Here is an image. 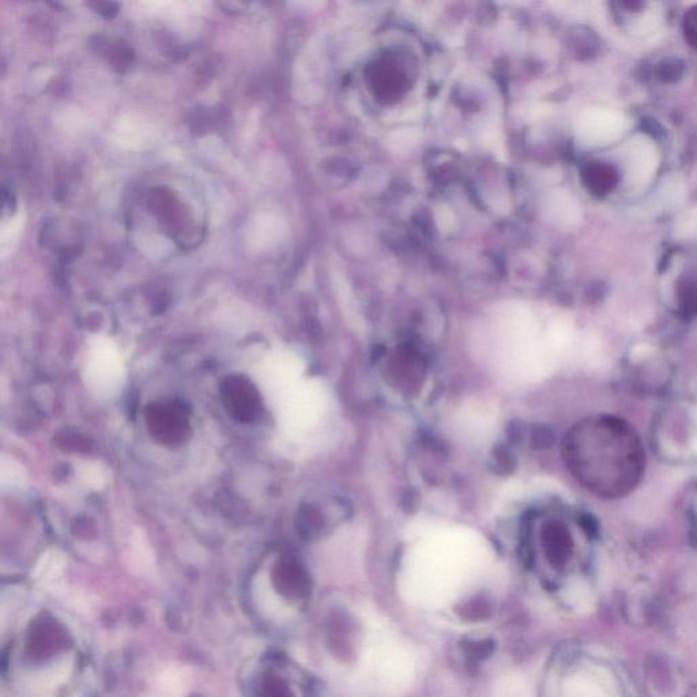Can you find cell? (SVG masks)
<instances>
[{
	"instance_id": "obj_6",
	"label": "cell",
	"mask_w": 697,
	"mask_h": 697,
	"mask_svg": "<svg viewBox=\"0 0 697 697\" xmlns=\"http://www.w3.org/2000/svg\"><path fill=\"white\" fill-rule=\"evenodd\" d=\"M418 134L412 128H401L388 138V146L395 153L410 152L418 143Z\"/></svg>"
},
{
	"instance_id": "obj_5",
	"label": "cell",
	"mask_w": 697,
	"mask_h": 697,
	"mask_svg": "<svg viewBox=\"0 0 697 697\" xmlns=\"http://www.w3.org/2000/svg\"><path fill=\"white\" fill-rule=\"evenodd\" d=\"M545 210L546 216H548L550 220L560 222V224H564V222L574 218V206H572L567 195L561 194V192H559V194H553L552 197L549 198Z\"/></svg>"
},
{
	"instance_id": "obj_12",
	"label": "cell",
	"mask_w": 697,
	"mask_h": 697,
	"mask_svg": "<svg viewBox=\"0 0 697 697\" xmlns=\"http://www.w3.org/2000/svg\"><path fill=\"white\" fill-rule=\"evenodd\" d=\"M687 26L689 35L695 37L697 41V14L689 18Z\"/></svg>"
},
{
	"instance_id": "obj_11",
	"label": "cell",
	"mask_w": 697,
	"mask_h": 697,
	"mask_svg": "<svg viewBox=\"0 0 697 697\" xmlns=\"http://www.w3.org/2000/svg\"><path fill=\"white\" fill-rule=\"evenodd\" d=\"M97 13L103 15L105 20H111L119 11L118 3H97Z\"/></svg>"
},
{
	"instance_id": "obj_9",
	"label": "cell",
	"mask_w": 697,
	"mask_h": 697,
	"mask_svg": "<svg viewBox=\"0 0 697 697\" xmlns=\"http://www.w3.org/2000/svg\"><path fill=\"white\" fill-rule=\"evenodd\" d=\"M685 516L693 540L697 542V481L689 488L687 493V503H685Z\"/></svg>"
},
{
	"instance_id": "obj_7",
	"label": "cell",
	"mask_w": 697,
	"mask_h": 697,
	"mask_svg": "<svg viewBox=\"0 0 697 697\" xmlns=\"http://www.w3.org/2000/svg\"><path fill=\"white\" fill-rule=\"evenodd\" d=\"M71 669H73V662L66 661L55 665L54 668L48 670L44 673V677L41 678L40 685L44 688H56L62 685L64 681L69 678Z\"/></svg>"
},
{
	"instance_id": "obj_1",
	"label": "cell",
	"mask_w": 697,
	"mask_h": 697,
	"mask_svg": "<svg viewBox=\"0 0 697 697\" xmlns=\"http://www.w3.org/2000/svg\"><path fill=\"white\" fill-rule=\"evenodd\" d=\"M564 461L580 486L598 499L634 493L646 472V450L638 431L624 418H585L564 440Z\"/></svg>"
},
{
	"instance_id": "obj_4",
	"label": "cell",
	"mask_w": 697,
	"mask_h": 697,
	"mask_svg": "<svg viewBox=\"0 0 697 697\" xmlns=\"http://www.w3.org/2000/svg\"><path fill=\"white\" fill-rule=\"evenodd\" d=\"M220 395L226 413L237 423H254L261 412V395L247 376H226L221 382Z\"/></svg>"
},
{
	"instance_id": "obj_8",
	"label": "cell",
	"mask_w": 697,
	"mask_h": 697,
	"mask_svg": "<svg viewBox=\"0 0 697 697\" xmlns=\"http://www.w3.org/2000/svg\"><path fill=\"white\" fill-rule=\"evenodd\" d=\"M255 598L256 601H258L259 608L266 614H269V616L278 617L280 614L284 613V610H282L284 606H282L281 602L275 597L270 587L261 586L255 589Z\"/></svg>"
},
{
	"instance_id": "obj_2",
	"label": "cell",
	"mask_w": 697,
	"mask_h": 697,
	"mask_svg": "<svg viewBox=\"0 0 697 697\" xmlns=\"http://www.w3.org/2000/svg\"><path fill=\"white\" fill-rule=\"evenodd\" d=\"M653 447L663 461L678 466L697 465V401L677 398L666 402L653 420Z\"/></svg>"
},
{
	"instance_id": "obj_10",
	"label": "cell",
	"mask_w": 697,
	"mask_h": 697,
	"mask_svg": "<svg viewBox=\"0 0 697 697\" xmlns=\"http://www.w3.org/2000/svg\"><path fill=\"white\" fill-rule=\"evenodd\" d=\"M436 222L443 231H450L452 222H454V214L446 206H439L436 212Z\"/></svg>"
},
{
	"instance_id": "obj_3",
	"label": "cell",
	"mask_w": 697,
	"mask_h": 697,
	"mask_svg": "<svg viewBox=\"0 0 697 697\" xmlns=\"http://www.w3.org/2000/svg\"><path fill=\"white\" fill-rule=\"evenodd\" d=\"M145 420L150 437L161 446L179 447L190 439V420L180 403H150L145 410Z\"/></svg>"
}]
</instances>
